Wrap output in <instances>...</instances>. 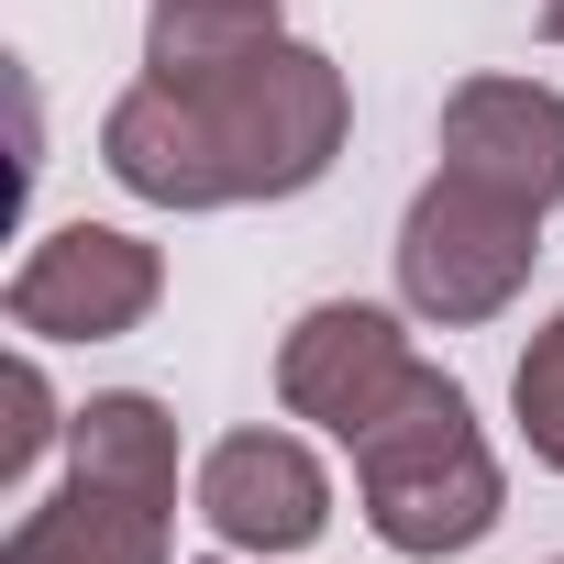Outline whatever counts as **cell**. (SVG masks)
<instances>
[{"label": "cell", "instance_id": "cell-1", "mask_svg": "<svg viewBox=\"0 0 564 564\" xmlns=\"http://www.w3.org/2000/svg\"><path fill=\"white\" fill-rule=\"evenodd\" d=\"M355 144V78L311 34H265L210 67H144L100 111V166L144 210H265L311 199Z\"/></svg>", "mask_w": 564, "mask_h": 564}, {"label": "cell", "instance_id": "cell-2", "mask_svg": "<svg viewBox=\"0 0 564 564\" xmlns=\"http://www.w3.org/2000/svg\"><path fill=\"white\" fill-rule=\"evenodd\" d=\"M355 465V509L399 564H454L509 520V465L465 399V377H443L432 355L410 366V388L344 443Z\"/></svg>", "mask_w": 564, "mask_h": 564}, {"label": "cell", "instance_id": "cell-3", "mask_svg": "<svg viewBox=\"0 0 564 564\" xmlns=\"http://www.w3.org/2000/svg\"><path fill=\"white\" fill-rule=\"evenodd\" d=\"M0 564H177V421L155 388L78 399L67 476L0 531Z\"/></svg>", "mask_w": 564, "mask_h": 564}, {"label": "cell", "instance_id": "cell-4", "mask_svg": "<svg viewBox=\"0 0 564 564\" xmlns=\"http://www.w3.org/2000/svg\"><path fill=\"white\" fill-rule=\"evenodd\" d=\"M542 221H553V210L432 166V177L410 188V210H399V243H388V254H399V311L432 322V333L498 322V311L531 289V265H542Z\"/></svg>", "mask_w": 564, "mask_h": 564}, {"label": "cell", "instance_id": "cell-5", "mask_svg": "<svg viewBox=\"0 0 564 564\" xmlns=\"http://www.w3.org/2000/svg\"><path fill=\"white\" fill-rule=\"evenodd\" d=\"M166 311V243L122 221H56L0 276V322L23 344H122Z\"/></svg>", "mask_w": 564, "mask_h": 564}, {"label": "cell", "instance_id": "cell-6", "mask_svg": "<svg viewBox=\"0 0 564 564\" xmlns=\"http://www.w3.org/2000/svg\"><path fill=\"white\" fill-rule=\"evenodd\" d=\"M188 509H199V531H210L221 553L289 564V553H311V542L333 531V465H322V443L289 432V421H243V432H221V443L188 465Z\"/></svg>", "mask_w": 564, "mask_h": 564}, {"label": "cell", "instance_id": "cell-7", "mask_svg": "<svg viewBox=\"0 0 564 564\" xmlns=\"http://www.w3.org/2000/svg\"><path fill=\"white\" fill-rule=\"evenodd\" d=\"M410 366H421L410 311H388V300H311L289 333H276V410L311 421L322 443H355L410 388Z\"/></svg>", "mask_w": 564, "mask_h": 564}, {"label": "cell", "instance_id": "cell-8", "mask_svg": "<svg viewBox=\"0 0 564 564\" xmlns=\"http://www.w3.org/2000/svg\"><path fill=\"white\" fill-rule=\"evenodd\" d=\"M443 166L476 177V188H509L531 210L564 199V89L553 78H520V67H476L443 89Z\"/></svg>", "mask_w": 564, "mask_h": 564}, {"label": "cell", "instance_id": "cell-9", "mask_svg": "<svg viewBox=\"0 0 564 564\" xmlns=\"http://www.w3.org/2000/svg\"><path fill=\"white\" fill-rule=\"evenodd\" d=\"M265 34H289L276 0H144V67H210Z\"/></svg>", "mask_w": 564, "mask_h": 564}, {"label": "cell", "instance_id": "cell-10", "mask_svg": "<svg viewBox=\"0 0 564 564\" xmlns=\"http://www.w3.org/2000/svg\"><path fill=\"white\" fill-rule=\"evenodd\" d=\"M0 399H12V432H0V487H34V465L67 443V399L45 377V344H12V366H0Z\"/></svg>", "mask_w": 564, "mask_h": 564}, {"label": "cell", "instance_id": "cell-11", "mask_svg": "<svg viewBox=\"0 0 564 564\" xmlns=\"http://www.w3.org/2000/svg\"><path fill=\"white\" fill-rule=\"evenodd\" d=\"M509 421H520L531 465H542V476H564V311L520 344V366H509Z\"/></svg>", "mask_w": 564, "mask_h": 564}, {"label": "cell", "instance_id": "cell-12", "mask_svg": "<svg viewBox=\"0 0 564 564\" xmlns=\"http://www.w3.org/2000/svg\"><path fill=\"white\" fill-rule=\"evenodd\" d=\"M542 45H564V0H542Z\"/></svg>", "mask_w": 564, "mask_h": 564}, {"label": "cell", "instance_id": "cell-13", "mask_svg": "<svg viewBox=\"0 0 564 564\" xmlns=\"http://www.w3.org/2000/svg\"><path fill=\"white\" fill-rule=\"evenodd\" d=\"M199 564H243V553H199Z\"/></svg>", "mask_w": 564, "mask_h": 564}, {"label": "cell", "instance_id": "cell-14", "mask_svg": "<svg viewBox=\"0 0 564 564\" xmlns=\"http://www.w3.org/2000/svg\"><path fill=\"white\" fill-rule=\"evenodd\" d=\"M542 564H564V553H542Z\"/></svg>", "mask_w": 564, "mask_h": 564}]
</instances>
